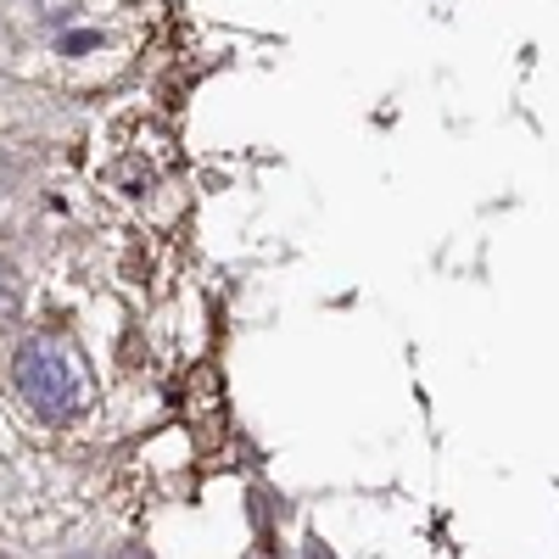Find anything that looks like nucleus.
<instances>
[{
    "mask_svg": "<svg viewBox=\"0 0 559 559\" xmlns=\"http://www.w3.org/2000/svg\"><path fill=\"white\" fill-rule=\"evenodd\" d=\"M17 386H23V397H28L39 414H51V419L73 414V408L84 403V392H90L79 353H73L68 342H57V336H34V342L17 353Z\"/></svg>",
    "mask_w": 559,
    "mask_h": 559,
    "instance_id": "1",
    "label": "nucleus"
},
{
    "mask_svg": "<svg viewBox=\"0 0 559 559\" xmlns=\"http://www.w3.org/2000/svg\"><path fill=\"white\" fill-rule=\"evenodd\" d=\"M17 313V269L0 263V324H7Z\"/></svg>",
    "mask_w": 559,
    "mask_h": 559,
    "instance_id": "2",
    "label": "nucleus"
}]
</instances>
